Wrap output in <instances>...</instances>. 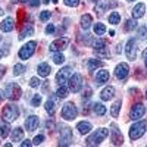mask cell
<instances>
[{
  "label": "cell",
  "instance_id": "obj_1",
  "mask_svg": "<svg viewBox=\"0 0 147 147\" xmlns=\"http://www.w3.org/2000/svg\"><path fill=\"white\" fill-rule=\"evenodd\" d=\"M18 116H19V109L13 103L6 105L3 107V110H2V119L5 122H7V124H9V122H12V121H15V119H18Z\"/></svg>",
  "mask_w": 147,
  "mask_h": 147
},
{
  "label": "cell",
  "instance_id": "obj_2",
  "mask_svg": "<svg viewBox=\"0 0 147 147\" xmlns=\"http://www.w3.org/2000/svg\"><path fill=\"white\" fill-rule=\"evenodd\" d=\"M107 136H109V129H106V128H99V129L94 131L91 136L87 138L85 144H87V146H99Z\"/></svg>",
  "mask_w": 147,
  "mask_h": 147
},
{
  "label": "cell",
  "instance_id": "obj_3",
  "mask_svg": "<svg viewBox=\"0 0 147 147\" xmlns=\"http://www.w3.org/2000/svg\"><path fill=\"white\" fill-rule=\"evenodd\" d=\"M146 129H147V119L136 122V124L129 128V138L131 140H138L140 137L144 136Z\"/></svg>",
  "mask_w": 147,
  "mask_h": 147
},
{
  "label": "cell",
  "instance_id": "obj_4",
  "mask_svg": "<svg viewBox=\"0 0 147 147\" xmlns=\"http://www.w3.org/2000/svg\"><path fill=\"white\" fill-rule=\"evenodd\" d=\"M21 94H22L21 87L18 84H15V82H9L5 87V90H3V96L7 97L9 100H18L21 97Z\"/></svg>",
  "mask_w": 147,
  "mask_h": 147
},
{
  "label": "cell",
  "instance_id": "obj_5",
  "mask_svg": "<svg viewBox=\"0 0 147 147\" xmlns=\"http://www.w3.org/2000/svg\"><path fill=\"white\" fill-rule=\"evenodd\" d=\"M35 46H37L35 41H28L27 44H24V46L19 49V53H18L19 59H22V60L30 59V57L34 55V52H35Z\"/></svg>",
  "mask_w": 147,
  "mask_h": 147
},
{
  "label": "cell",
  "instance_id": "obj_6",
  "mask_svg": "<svg viewBox=\"0 0 147 147\" xmlns=\"http://www.w3.org/2000/svg\"><path fill=\"white\" fill-rule=\"evenodd\" d=\"M78 115V109L77 106L74 105L72 102H68L63 107H62V118L66 119V121H72V119H75Z\"/></svg>",
  "mask_w": 147,
  "mask_h": 147
},
{
  "label": "cell",
  "instance_id": "obj_7",
  "mask_svg": "<svg viewBox=\"0 0 147 147\" xmlns=\"http://www.w3.org/2000/svg\"><path fill=\"white\" fill-rule=\"evenodd\" d=\"M71 143H72V129L69 127H60L59 146H69Z\"/></svg>",
  "mask_w": 147,
  "mask_h": 147
},
{
  "label": "cell",
  "instance_id": "obj_8",
  "mask_svg": "<svg viewBox=\"0 0 147 147\" xmlns=\"http://www.w3.org/2000/svg\"><path fill=\"white\" fill-rule=\"evenodd\" d=\"M68 82H69V90L72 93H78L82 88V77L80 75V74H74V75H71Z\"/></svg>",
  "mask_w": 147,
  "mask_h": 147
},
{
  "label": "cell",
  "instance_id": "obj_9",
  "mask_svg": "<svg viewBox=\"0 0 147 147\" xmlns=\"http://www.w3.org/2000/svg\"><path fill=\"white\" fill-rule=\"evenodd\" d=\"M68 46H69V40L66 38V37H60V38L55 40V41L50 44V52H55V53L62 52V50H65Z\"/></svg>",
  "mask_w": 147,
  "mask_h": 147
},
{
  "label": "cell",
  "instance_id": "obj_10",
  "mask_svg": "<svg viewBox=\"0 0 147 147\" xmlns=\"http://www.w3.org/2000/svg\"><path fill=\"white\" fill-rule=\"evenodd\" d=\"M125 53L127 57L129 60H134L137 57V40L136 38H129L127 41V47H125Z\"/></svg>",
  "mask_w": 147,
  "mask_h": 147
},
{
  "label": "cell",
  "instance_id": "obj_11",
  "mask_svg": "<svg viewBox=\"0 0 147 147\" xmlns=\"http://www.w3.org/2000/svg\"><path fill=\"white\" fill-rule=\"evenodd\" d=\"M71 75H72V69H71L69 66L62 68V69L56 74V81H57V84H59V85H63V84L71 78Z\"/></svg>",
  "mask_w": 147,
  "mask_h": 147
},
{
  "label": "cell",
  "instance_id": "obj_12",
  "mask_svg": "<svg viewBox=\"0 0 147 147\" xmlns=\"http://www.w3.org/2000/svg\"><path fill=\"white\" fill-rule=\"evenodd\" d=\"M128 74H129V66H128V63L122 62V63L116 65V68H115V75H116L118 80H125V78L128 77Z\"/></svg>",
  "mask_w": 147,
  "mask_h": 147
},
{
  "label": "cell",
  "instance_id": "obj_13",
  "mask_svg": "<svg viewBox=\"0 0 147 147\" xmlns=\"http://www.w3.org/2000/svg\"><path fill=\"white\" fill-rule=\"evenodd\" d=\"M144 112H146V107H144V105H141V103H136L132 106V109H131V119H140V118H143L144 116Z\"/></svg>",
  "mask_w": 147,
  "mask_h": 147
},
{
  "label": "cell",
  "instance_id": "obj_14",
  "mask_svg": "<svg viewBox=\"0 0 147 147\" xmlns=\"http://www.w3.org/2000/svg\"><path fill=\"white\" fill-rule=\"evenodd\" d=\"M110 132H112V143L115 146H121L122 143H124V138H122V134L119 132L118 129V125L116 124H110Z\"/></svg>",
  "mask_w": 147,
  "mask_h": 147
},
{
  "label": "cell",
  "instance_id": "obj_15",
  "mask_svg": "<svg viewBox=\"0 0 147 147\" xmlns=\"http://www.w3.org/2000/svg\"><path fill=\"white\" fill-rule=\"evenodd\" d=\"M38 124H40V119H38V116H37V115H31V116H28L25 119V128L30 132L35 131L37 127H38Z\"/></svg>",
  "mask_w": 147,
  "mask_h": 147
},
{
  "label": "cell",
  "instance_id": "obj_16",
  "mask_svg": "<svg viewBox=\"0 0 147 147\" xmlns=\"http://www.w3.org/2000/svg\"><path fill=\"white\" fill-rule=\"evenodd\" d=\"M57 102H59V97H50L47 102H46V112L49 115H53L56 112V107H57Z\"/></svg>",
  "mask_w": 147,
  "mask_h": 147
},
{
  "label": "cell",
  "instance_id": "obj_17",
  "mask_svg": "<svg viewBox=\"0 0 147 147\" xmlns=\"http://www.w3.org/2000/svg\"><path fill=\"white\" fill-rule=\"evenodd\" d=\"M13 28H15V21H13V18H10V16L3 19L2 24H0V30H2L3 32H10Z\"/></svg>",
  "mask_w": 147,
  "mask_h": 147
},
{
  "label": "cell",
  "instance_id": "obj_18",
  "mask_svg": "<svg viewBox=\"0 0 147 147\" xmlns=\"http://www.w3.org/2000/svg\"><path fill=\"white\" fill-rule=\"evenodd\" d=\"M109 71H106V69H102V71H97V74H96V84L97 85H102V84H105V82H107L109 81Z\"/></svg>",
  "mask_w": 147,
  "mask_h": 147
},
{
  "label": "cell",
  "instance_id": "obj_19",
  "mask_svg": "<svg viewBox=\"0 0 147 147\" xmlns=\"http://www.w3.org/2000/svg\"><path fill=\"white\" fill-rule=\"evenodd\" d=\"M113 96H115V87H112V85H109V87H106L102 93H100V99L103 102H107L110 99H113Z\"/></svg>",
  "mask_w": 147,
  "mask_h": 147
},
{
  "label": "cell",
  "instance_id": "obj_20",
  "mask_svg": "<svg viewBox=\"0 0 147 147\" xmlns=\"http://www.w3.org/2000/svg\"><path fill=\"white\" fill-rule=\"evenodd\" d=\"M144 12H146V6H144V3H138V5H136L134 6V9H132V18L134 19H138V18H141V16H144Z\"/></svg>",
  "mask_w": 147,
  "mask_h": 147
},
{
  "label": "cell",
  "instance_id": "obj_21",
  "mask_svg": "<svg viewBox=\"0 0 147 147\" xmlns=\"http://www.w3.org/2000/svg\"><path fill=\"white\" fill-rule=\"evenodd\" d=\"M50 65L49 63H46V62H43V63H40L38 66H37V72H38V75L40 77H47L49 74H50Z\"/></svg>",
  "mask_w": 147,
  "mask_h": 147
},
{
  "label": "cell",
  "instance_id": "obj_22",
  "mask_svg": "<svg viewBox=\"0 0 147 147\" xmlns=\"http://www.w3.org/2000/svg\"><path fill=\"white\" fill-rule=\"evenodd\" d=\"M91 22H93L91 15H88V13L82 15V16H81V21H80V24H81V28H82V30H88V28L91 27Z\"/></svg>",
  "mask_w": 147,
  "mask_h": 147
},
{
  "label": "cell",
  "instance_id": "obj_23",
  "mask_svg": "<svg viewBox=\"0 0 147 147\" xmlns=\"http://www.w3.org/2000/svg\"><path fill=\"white\" fill-rule=\"evenodd\" d=\"M77 129L80 131V134H88L91 131V124H90V122H85V121L78 122V124H77Z\"/></svg>",
  "mask_w": 147,
  "mask_h": 147
},
{
  "label": "cell",
  "instance_id": "obj_24",
  "mask_svg": "<svg viewBox=\"0 0 147 147\" xmlns=\"http://www.w3.org/2000/svg\"><path fill=\"white\" fill-rule=\"evenodd\" d=\"M22 138H24V129L22 128L18 127V128H15L13 131H12V141L16 143V141H21Z\"/></svg>",
  "mask_w": 147,
  "mask_h": 147
},
{
  "label": "cell",
  "instance_id": "obj_25",
  "mask_svg": "<svg viewBox=\"0 0 147 147\" xmlns=\"http://www.w3.org/2000/svg\"><path fill=\"white\" fill-rule=\"evenodd\" d=\"M34 34V28H32V24H28V27H24V30L19 34V40H24L27 35H32Z\"/></svg>",
  "mask_w": 147,
  "mask_h": 147
},
{
  "label": "cell",
  "instance_id": "obj_26",
  "mask_svg": "<svg viewBox=\"0 0 147 147\" xmlns=\"http://www.w3.org/2000/svg\"><path fill=\"white\" fill-rule=\"evenodd\" d=\"M106 46H107V40L106 38H97L93 43L94 50H102V49H106Z\"/></svg>",
  "mask_w": 147,
  "mask_h": 147
},
{
  "label": "cell",
  "instance_id": "obj_27",
  "mask_svg": "<svg viewBox=\"0 0 147 147\" xmlns=\"http://www.w3.org/2000/svg\"><path fill=\"white\" fill-rule=\"evenodd\" d=\"M93 109H94V112L99 115V116L106 115V106H105L103 103H94V105H93Z\"/></svg>",
  "mask_w": 147,
  "mask_h": 147
},
{
  "label": "cell",
  "instance_id": "obj_28",
  "mask_svg": "<svg viewBox=\"0 0 147 147\" xmlns=\"http://www.w3.org/2000/svg\"><path fill=\"white\" fill-rule=\"evenodd\" d=\"M121 22V13L119 12H112L109 15V24H113V25H118Z\"/></svg>",
  "mask_w": 147,
  "mask_h": 147
},
{
  "label": "cell",
  "instance_id": "obj_29",
  "mask_svg": "<svg viewBox=\"0 0 147 147\" xmlns=\"http://www.w3.org/2000/svg\"><path fill=\"white\" fill-rule=\"evenodd\" d=\"M103 63L100 62V60H97V59H90L88 60V63H87V68H88V71H94V69H97V68H100Z\"/></svg>",
  "mask_w": 147,
  "mask_h": 147
},
{
  "label": "cell",
  "instance_id": "obj_30",
  "mask_svg": "<svg viewBox=\"0 0 147 147\" xmlns=\"http://www.w3.org/2000/svg\"><path fill=\"white\" fill-rule=\"evenodd\" d=\"M9 132H10V127L7 125V122L0 125V137H2V138H6L9 136Z\"/></svg>",
  "mask_w": 147,
  "mask_h": 147
},
{
  "label": "cell",
  "instance_id": "obj_31",
  "mask_svg": "<svg viewBox=\"0 0 147 147\" xmlns=\"http://www.w3.org/2000/svg\"><path fill=\"white\" fill-rule=\"evenodd\" d=\"M119 110H121V100H118V102H115V103L112 105V109H110V113H112V116H113V118H118V115H119Z\"/></svg>",
  "mask_w": 147,
  "mask_h": 147
},
{
  "label": "cell",
  "instance_id": "obj_32",
  "mask_svg": "<svg viewBox=\"0 0 147 147\" xmlns=\"http://www.w3.org/2000/svg\"><path fill=\"white\" fill-rule=\"evenodd\" d=\"M68 93H69V90L65 87V85H60V87L57 88V91H56V96L59 97V99H65V97L68 96Z\"/></svg>",
  "mask_w": 147,
  "mask_h": 147
},
{
  "label": "cell",
  "instance_id": "obj_33",
  "mask_svg": "<svg viewBox=\"0 0 147 147\" xmlns=\"http://www.w3.org/2000/svg\"><path fill=\"white\" fill-rule=\"evenodd\" d=\"M105 32H106V27L103 25V24L97 22L96 25H94V34H97V35H103Z\"/></svg>",
  "mask_w": 147,
  "mask_h": 147
},
{
  "label": "cell",
  "instance_id": "obj_34",
  "mask_svg": "<svg viewBox=\"0 0 147 147\" xmlns=\"http://www.w3.org/2000/svg\"><path fill=\"white\" fill-rule=\"evenodd\" d=\"M24 71H27V68L24 66L22 63H16V65L13 66V75L18 77V75H21V74H24Z\"/></svg>",
  "mask_w": 147,
  "mask_h": 147
},
{
  "label": "cell",
  "instance_id": "obj_35",
  "mask_svg": "<svg viewBox=\"0 0 147 147\" xmlns=\"http://www.w3.org/2000/svg\"><path fill=\"white\" fill-rule=\"evenodd\" d=\"M137 28V21L136 19H128L125 24V31H132Z\"/></svg>",
  "mask_w": 147,
  "mask_h": 147
},
{
  "label": "cell",
  "instance_id": "obj_36",
  "mask_svg": "<svg viewBox=\"0 0 147 147\" xmlns=\"http://www.w3.org/2000/svg\"><path fill=\"white\" fill-rule=\"evenodd\" d=\"M53 62L57 63V65L63 63V62H65V56H63L62 53H55V55H53Z\"/></svg>",
  "mask_w": 147,
  "mask_h": 147
},
{
  "label": "cell",
  "instance_id": "obj_37",
  "mask_svg": "<svg viewBox=\"0 0 147 147\" xmlns=\"http://www.w3.org/2000/svg\"><path fill=\"white\" fill-rule=\"evenodd\" d=\"M41 103V96L40 94H34L32 96V100H31V106L32 107H38Z\"/></svg>",
  "mask_w": 147,
  "mask_h": 147
},
{
  "label": "cell",
  "instance_id": "obj_38",
  "mask_svg": "<svg viewBox=\"0 0 147 147\" xmlns=\"http://www.w3.org/2000/svg\"><path fill=\"white\" fill-rule=\"evenodd\" d=\"M41 84V81H40V78L38 77H32L31 80H30V85L32 88H35V87H38V85Z\"/></svg>",
  "mask_w": 147,
  "mask_h": 147
},
{
  "label": "cell",
  "instance_id": "obj_39",
  "mask_svg": "<svg viewBox=\"0 0 147 147\" xmlns=\"http://www.w3.org/2000/svg\"><path fill=\"white\" fill-rule=\"evenodd\" d=\"M138 37H140L141 40H147V28L140 27L138 28Z\"/></svg>",
  "mask_w": 147,
  "mask_h": 147
},
{
  "label": "cell",
  "instance_id": "obj_40",
  "mask_svg": "<svg viewBox=\"0 0 147 147\" xmlns=\"http://www.w3.org/2000/svg\"><path fill=\"white\" fill-rule=\"evenodd\" d=\"M65 5L69 6V7H77L80 5V0H63Z\"/></svg>",
  "mask_w": 147,
  "mask_h": 147
},
{
  "label": "cell",
  "instance_id": "obj_41",
  "mask_svg": "<svg viewBox=\"0 0 147 147\" xmlns=\"http://www.w3.org/2000/svg\"><path fill=\"white\" fill-rule=\"evenodd\" d=\"M43 141H44V136H43V134H38V136H35V138H34L32 144H35V146H38V144H41Z\"/></svg>",
  "mask_w": 147,
  "mask_h": 147
},
{
  "label": "cell",
  "instance_id": "obj_42",
  "mask_svg": "<svg viewBox=\"0 0 147 147\" xmlns=\"http://www.w3.org/2000/svg\"><path fill=\"white\" fill-rule=\"evenodd\" d=\"M50 12L49 10H44V12H41V15H40V19L41 21H47V19H50Z\"/></svg>",
  "mask_w": 147,
  "mask_h": 147
},
{
  "label": "cell",
  "instance_id": "obj_43",
  "mask_svg": "<svg viewBox=\"0 0 147 147\" xmlns=\"http://www.w3.org/2000/svg\"><path fill=\"white\" fill-rule=\"evenodd\" d=\"M55 25H53V24H49V25L46 27V34H53L55 32Z\"/></svg>",
  "mask_w": 147,
  "mask_h": 147
},
{
  "label": "cell",
  "instance_id": "obj_44",
  "mask_svg": "<svg viewBox=\"0 0 147 147\" xmlns=\"http://www.w3.org/2000/svg\"><path fill=\"white\" fill-rule=\"evenodd\" d=\"M88 97H91V88H90V87H87V90H84L82 99H88Z\"/></svg>",
  "mask_w": 147,
  "mask_h": 147
},
{
  "label": "cell",
  "instance_id": "obj_45",
  "mask_svg": "<svg viewBox=\"0 0 147 147\" xmlns=\"http://www.w3.org/2000/svg\"><path fill=\"white\" fill-rule=\"evenodd\" d=\"M28 5L31 7H37V6L40 5V2H38V0H28Z\"/></svg>",
  "mask_w": 147,
  "mask_h": 147
},
{
  "label": "cell",
  "instance_id": "obj_46",
  "mask_svg": "<svg viewBox=\"0 0 147 147\" xmlns=\"http://www.w3.org/2000/svg\"><path fill=\"white\" fill-rule=\"evenodd\" d=\"M21 146H22V147H30V146H32V143H31L30 140H25V141L21 143Z\"/></svg>",
  "mask_w": 147,
  "mask_h": 147
},
{
  "label": "cell",
  "instance_id": "obj_47",
  "mask_svg": "<svg viewBox=\"0 0 147 147\" xmlns=\"http://www.w3.org/2000/svg\"><path fill=\"white\" fill-rule=\"evenodd\" d=\"M46 127H47V128H50V129H52V128L55 127V124H53V121H47V122H46Z\"/></svg>",
  "mask_w": 147,
  "mask_h": 147
},
{
  "label": "cell",
  "instance_id": "obj_48",
  "mask_svg": "<svg viewBox=\"0 0 147 147\" xmlns=\"http://www.w3.org/2000/svg\"><path fill=\"white\" fill-rule=\"evenodd\" d=\"M143 59H144V63H146V66H147V49L143 52Z\"/></svg>",
  "mask_w": 147,
  "mask_h": 147
},
{
  "label": "cell",
  "instance_id": "obj_49",
  "mask_svg": "<svg viewBox=\"0 0 147 147\" xmlns=\"http://www.w3.org/2000/svg\"><path fill=\"white\" fill-rule=\"evenodd\" d=\"M13 2H19V3H22V2H28V0H13Z\"/></svg>",
  "mask_w": 147,
  "mask_h": 147
},
{
  "label": "cell",
  "instance_id": "obj_50",
  "mask_svg": "<svg viewBox=\"0 0 147 147\" xmlns=\"http://www.w3.org/2000/svg\"><path fill=\"white\" fill-rule=\"evenodd\" d=\"M2 97H3V90H0V100H2Z\"/></svg>",
  "mask_w": 147,
  "mask_h": 147
},
{
  "label": "cell",
  "instance_id": "obj_51",
  "mask_svg": "<svg viewBox=\"0 0 147 147\" xmlns=\"http://www.w3.org/2000/svg\"><path fill=\"white\" fill-rule=\"evenodd\" d=\"M2 56H3V50L0 49V59H2Z\"/></svg>",
  "mask_w": 147,
  "mask_h": 147
},
{
  "label": "cell",
  "instance_id": "obj_52",
  "mask_svg": "<svg viewBox=\"0 0 147 147\" xmlns=\"http://www.w3.org/2000/svg\"><path fill=\"white\" fill-rule=\"evenodd\" d=\"M3 15V10H2V7H0V16H2Z\"/></svg>",
  "mask_w": 147,
  "mask_h": 147
},
{
  "label": "cell",
  "instance_id": "obj_53",
  "mask_svg": "<svg viewBox=\"0 0 147 147\" xmlns=\"http://www.w3.org/2000/svg\"><path fill=\"white\" fill-rule=\"evenodd\" d=\"M91 2H100V0H91Z\"/></svg>",
  "mask_w": 147,
  "mask_h": 147
},
{
  "label": "cell",
  "instance_id": "obj_54",
  "mask_svg": "<svg viewBox=\"0 0 147 147\" xmlns=\"http://www.w3.org/2000/svg\"><path fill=\"white\" fill-rule=\"evenodd\" d=\"M146 99H147V91H146Z\"/></svg>",
  "mask_w": 147,
  "mask_h": 147
},
{
  "label": "cell",
  "instance_id": "obj_55",
  "mask_svg": "<svg viewBox=\"0 0 147 147\" xmlns=\"http://www.w3.org/2000/svg\"><path fill=\"white\" fill-rule=\"evenodd\" d=\"M0 41H2V35H0Z\"/></svg>",
  "mask_w": 147,
  "mask_h": 147
},
{
  "label": "cell",
  "instance_id": "obj_56",
  "mask_svg": "<svg viewBox=\"0 0 147 147\" xmlns=\"http://www.w3.org/2000/svg\"><path fill=\"white\" fill-rule=\"evenodd\" d=\"M127 2H132V0H127Z\"/></svg>",
  "mask_w": 147,
  "mask_h": 147
}]
</instances>
